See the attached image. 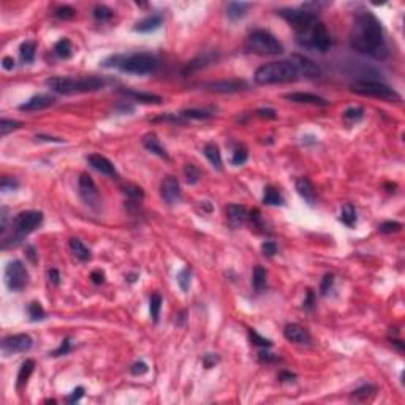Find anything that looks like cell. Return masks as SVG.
<instances>
[{"label":"cell","mask_w":405,"mask_h":405,"mask_svg":"<svg viewBox=\"0 0 405 405\" xmlns=\"http://www.w3.org/2000/svg\"><path fill=\"white\" fill-rule=\"evenodd\" d=\"M351 48L375 59H383L388 54L385 30L373 13L361 12L355 16L351 27Z\"/></svg>","instance_id":"obj_1"},{"label":"cell","mask_w":405,"mask_h":405,"mask_svg":"<svg viewBox=\"0 0 405 405\" xmlns=\"http://www.w3.org/2000/svg\"><path fill=\"white\" fill-rule=\"evenodd\" d=\"M103 65L130 75H151L159 68V59L149 53L117 54L106 59Z\"/></svg>","instance_id":"obj_2"},{"label":"cell","mask_w":405,"mask_h":405,"mask_svg":"<svg viewBox=\"0 0 405 405\" xmlns=\"http://www.w3.org/2000/svg\"><path fill=\"white\" fill-rule=\"evenodd\" d=\"M299 78V71L292 60H279L269 62L261 65L255 71V82L259 86H271V84H285V82H293Z\"/></svg>","instance_id":"obj_3"},{"label":"cell","mask_w":405,"mask_h":405,"mask_svg":"<svg viewBox=\"0 0 405 405\" xmlns=\"http://www.w3.org/2000/svg\"><path fill=\"white\" fill-rule=\"evenodd\" d=\"M46 86L53 89L57 93L64 95H75V93H87L97 92L105 86V79L98 76H86V78H49L46 81Z\"/></svg>","instance_id":"obj_4"},{"label":"cell","mask_w":405,"mask_h":405,"mask_svg":"<svg viewBox=\"0 0 405 405\" xmlns=\"http://www.w3.org/2000/svg\"><path fill=\"white\" fill-rule=\"evenodd\" d=\"M296 40L303 48L314 49V51H318V53H326L332 45L331 35L328 34L325 24L320 23V19L317 23L296 32Z\"/></svg>","instance_id":"obj_5"},{"label":"cell","mask_w":405,"mask_h":405,"mask_svg":"<svg viewBox=\"0 0 405 405\" xmlns=\"http://www.w3.org/2000/svg\"><path fill=\"white\" fill-rule=\"evenodd\" d=\"M245 49L256 56H279L284 53V45L266 30H255L248 35Z\"/></svg>","instance_id":"obj_6"},{"label":"cell","mask_w":405,"mask_h":405,"mask_svg":"<svg viewBox=\"0 0 405 405\" xmlns=\"http://www.w3.org/2000/svg\"><path fill=\"white\" fill-rule=\"evenodd\" d=\"M351 90L362 97H372V98H381L388 101H400V95L392 87L383 84L378 81H356L351 84Z\"/></svg>","instance_id":"obj_7"},{"label":"cell","mask_w":405,"mask_h":405,"mask_svg":"<svg viewBox=\"0 0 405 405\" xmlns=\"http://www.w3.org/2000/svg\"><path fill=\"white\" fill-rule=\"evenodd\" d=\"M279 16L284 18L287 23L295 29V32L306 29L307 26L314 24L318 21V15L314 10L307 8H284L279 10Z\"/></svg>","instance_id":"obj_8"},{"label":"cell","mask_w":405,"mask_h":405,"mask_svg":"<svg viewBox=\"0 0 405 405\" xmlns=\"http://www.w3.org/2000/svg\"><path fill=\"white\" fill-rule=\"evenodd\" d=\"M5 284L12 292H21L29 284V273L23 261L13 259L5 267Z\"/></svg>","instance_id":"obj_9"},{"label":"cell","mask_w":405,"mask_h":405,"mask_svg":"<svg viewBox=\"0 0 405 405\" xmlns=\"http://www.w3.org/2000/svg\"><path fill=\"white\" fill-rule=\"evenodd\" d=\"M43 222V212L40 211H24L19 212L15 220H13V230L18 237L27 236L32 231H35L37 228Z\"/></svg>","instance_id":"obj_10"},{"label":"cell","mask_w":405,"mask_h":405,"mask_svg":"<svg viewBox=\"0 0 405 405\" xmlns=\"http://www.w3.org/2000/svg\"><path fill=\"white\" fill-rule=\"evenodd\" d=\"M34 340L29 334H15L8 336L2 340V353L5 356L15 355V353H26L32 348Z\"/></svg>","instance_id":"obj_11"},{"label":"cell","mask_w":405,"mask_h":405,"mask_svg":"<svg viewBox=\"0 0 405 405\" xmlns=\"http://www.w3.org/2000/svg\"><path fill=\"white\" fill-rule=\"evenodd\" d=\"M162 198L168 204H176L181 200V184L174 176H166L162 182Z\"/></svg>","instance_id":"obj_12"},{"label":"cell","mask_w":405,"mask_h":405,"mask_svg":"<svg viewBox=\"0 0 405 405\" xmlns=\"http://www.w3.org/2000/svg\"><path fill=\"white\" fill-rule=\"evenodd\" d=\"M79 195H81V198L84 200V203H87L89 206H95V203H98L97 185L90 176H87V174L79 176Z\"/></svg>","instance_id":"obj_13"},{"label":"cell","mask_w":405,"mask_h":405,"mask_svg":"<svg viewBox=\"0 0 405 405\" xmlns=\"http://www.w3.org/2000/svg\"><path fill=\"white\" fill-rule=\"evenodd\" d=\"M89 165L92 166L93 170H97L98 173L108 176V178H117V170L116 166L112 165L111 160H108L106 157H103L100 154H90L87 157Z\"/></svg>","instance_id":"obj_14"},{"label":"cell","mask_w":405,"mask_h":405,"mask_svg":"<svg viewBox=\"0 0 405 405\" xmlns=\"http://www.w3.org/2000/svg\"><path fill=\"white\" fill-rule=\"evenodd\" d=\"M284 336L287 340L293 342V344H299V345H307L310 344V334L306 328H303L301 325L296 323H290L285 326L284 329Z\"/></svg>","instance_id":"obj_15"},{"label":"cell","mask_w":405,"mask_h":405,"mask_svg":"<svg viewBox=\"0 0 405 405\" xmlns=\"http://www.w3.org/2000/svg\"><path fill=\"white\" fill-rule=\"evenodd\" d=\"M226 220H228V225L231 228H239L245 223V220L248 219V214H247V209L241 204H228L226 206Z\"/></svg>","instance_id":"obj_16"},{"label":"cell","mask_w":405,"mask_h":405,"mask_svg":"<svg viewBox=\"0 0 405 405\" xmlns=\"http://www.w3.org/2000/svg\"><path fill=\"white\" fill-rule=\"evenodd\" d=\"M285 100L295 101V103H303V105H315V106H328V100L315 95V93H309V92H292L287 93Z\"/></svg>","instance_id":"obj_17"},{"label":"cell","mask_w":405,"mask_h":405,"mask_svg":"<svg viewBox=\"0 0 405 405\" xmlns=\"http://www.w3.org/2000/svg\"><path fill=\"white\" fill-rule=\"evenodd\" d=\"M54 97L51 95H45V93H41V95H35L30 100H27L26 103L19 106L21 111H41V109H46L49 106L54 105Z\"/></svg>","instance_id":"obj_18"},{"label":"cell","mask_w":405,"mask_h":405,"mask_svg":"<svg viewBox=\"0 0 405 405\" xmlns=\"http://www.w3.org/2000/svg\"><path fill=\"white\" fill-rule=\"evenodd\" d=\"M296 190L299 196L303 198L309 206H314L317 203V192L314 184L310 182L307 178H299L296 179Z\"/></svg>","instance_id":"obj_19"},{"label":"cell","mask_w":405,"mask_h":405,"mask_svg":"<svg viewBox=\"0 0 405 405\" xmlns=\"http://www.w3.org/2000/svg\"><path fill=\"white\" fill-rule=\"evenodd\" d=\"M292 62L295 64V67L298 68L299 75H303L306 78H317L320 75V68L317 64H314L312 60H309L307 57L303 56H295L292 59Z\"/></svg>","instance_id":"obj_20"},{"label":"cell","mask_w":405,"mask_h":405,"mask_svg":"<svg viewBox=\"0 0 405 405\" xmlns=\"http://www.w3.org/2000/svg\"><path fill=\"white\" fill-rule=\"evenodd\" d=\"M143 146L146 148L149 152L155 154V155H159V157L165 159V160H168L170 159V155L168 152H166L163 149V146L160 144V140L157 138V134L155 133H148V134H144V138H143Z\"/></svg>","instance_id":"obj_21"},{"label":"cell","mask_w":405,"mask_h":405,"mask_svg":"<svg viewBox=\"0 0 405 405\" xmlns=\"http://www.w3.org/2000/svg\"><path fill=\"white\" fill-rule=\"evenodd\" d=\"M162 24H163V18L160 15H151L148 18L141 19L140 23L134 26V30H137V32H141V34H148V32L157 30Z\"/></svg>","instance_id":"obj_22"},{"label":"cell","mask_w":405,"mask_h":405,"mask_svg":"<svg viewBox=\"0 0 405 405\" xmlns=\"http://www.w3.org/2000/svg\"><path fill=\"white\" fill-rule=\"evenodd\" d=\"M34 370H35V361L34 359H26L23 364H21L19 372H18V380H16L18 389H23L27 385V381H29L30 375L34 373Z\"/></svg>","instance_id":"obj_23"},{"label":"cell","mask_w":405,"mask_h":405,"mask_svg":"<svg viewBox=\"0 0 405 405\" xmlns=\"http://www.w3.org/2000/svg\"><path fill=\"white\" fill-rule=\"evenodd\" d=\"M204 155L206 159L211 162V165L214 166L215 170H222L223 168V160H222V154L220 149L215 143H207L204 146Z\"/></svg>","instance_id":"obj_24"},{"label":"cell","mask_w":405,"mask_h":405,"mask_svg":"<svg viewBox=\"0 0 405 405\" xmlns=\"http://www.w3.org/2000/svg\"><path fill=\"white\" fill-rule=\"evenodd\" d=\"M70 250H71V253H73L79 261H82V263H86V261H89V259L92 258V255H90V250L89 248L82 244L79 239H70Z\"/></svg>","instance_id":"obj_25"},{"label":"cell","mask_w":405,"mask_h":405,"mask_svg":"<svg viewBox=\"0 0 405 405\" xmlns=\"http://www.w3.org/2000/svg\"><path fill=\"white\" fill-rule=\"evenodd\" d=\"M123 93H125L127 97H130V98H133V100L140 101V103H148V105H151V103H154V105H159V103H162V97L155 95V93L137 92V90H125Z\"/></svg>","instance_id":"obj_26"},{"label":"cell","mask_w":405,"mask_h":405,"mask_svg":"<svg viewBox=\"0 0 405 405\" xmlns=\"http://www.w3.org/2000/svg\"><path fill=\"white\" fill-rule=\"evenodd\" d=\"M209 87L215 92H237V90H242L245 84L241 81H219V82H211Z\"/></svg>","instance_id":"obj_27"},{"label":"cell","mask_w":405,"mask_h":405,"mask_svg":"<svg viewBox=\"0 0 405 405\" xmlns=\"http://www.w3.org/2000/svg\"><path fill=\"white\" fill-rule=\"evenodd\" d=\"M252 285L256 293H261L267 285V279H266V269L263 266H255L253 269V276H252Z\"/></svg>","instance_id":"obj_28"},{"label":"cell","mask_w":405,"mask_h":405,"mask_svg":"<svg viewBox=\"0 0 405 405\" xmlns=\"http://www.w3.org/2000/svg\"><path fill=\"white\" fill-rule=\"evenodd\" d=\"M250 8V4H245V2H230L226 7V15L230 19L236 21V19H241L247 10Z\"/></svg>","instance_id":"obj_29"},{"label":"cell","mask_w":405,"mask_h":405,"mask_svg":"<svg viewBox=\"0 0 405 405\" xmlns=\"http://www.w3.org/2000/svg\"><path fill=\"white\" fill-rule=\"evenodd\" d=\"M54 54L59 59H70L73 56V45L68 38H60L54 46Z\"/></svg>","instance_id":"obj_30"},{"label":"cell","mask_w":405,"mask_h":405,"mask_svg":"<svg viewBox=\"0 0 405 405\" xmlns=\"http://www.w3.org/2000/svg\"><path fill=\"white\" fill-rule=\"evenodd\" d=\"M263 203L267 206H284L285 200L282 193H280L274 187H266L264 189V196H263Z\"/></svg>","instance_id":"obj_31"},{"label":"cell","mask_w":405,"mask_h":405,"mask_svg":"<svg viewBox=\"0 0 405 405\" xmlns=\"http://www.w3.org/2000/svg\"><path fill=\"white\" fill-rule=\"evenodd\" d=\"M340 222L347 225V226H355L356 225V209L351 203H345L342 206L340 211Z\"/></svg>","instance_id":"obj_32"},{"label":"cell","mask_w":405,"mask_h":405,"mask_svg":"<svg viewBox=\"0 0 405 405\" xmlns=\"http://www.w3.org/2000/svg\"><path fill=\"white\" fill-rule=\"evenodd\" d=\"M375 391H377L375 386H372V385H364V386H361V388H358L356 391H353V392H351L350 400L364 402V400H367L369 397H372L373 394H375Z\"/></svg>","instance_id":"obj_33"},{"label":"cell","mask_w":405,"mask_h":405,"mask_svg":"<svg viewBox=\"0 0 405 405\" xmlns=\"http://www.w3.org/2000/svg\"><path fill=\"white\" fill-rule=\"evenodd\" d=\"M35 51H37V45L34 41H26V43L21 45L19 48V54H21V59L26 64H32L35 60Z\"/></svg>","instance_id":"obj_34"},{"label":"cell","mask_w":405,"mask_h":405,"mask_svg":"<svg viewBox=\"0 0 405 405\" xmlns=\"http://www.w3.org/2000/svg\"><path fill=\"white\" fill-rule=\"evenodd\" d=\"M181 117L182 119H198V120H204V119L212 117V112L211 111H206V109H185V111L181 112Z\"/></svg>","instance_id":"obj_35"},{"label":"cell","mask_w":405,"mask_h":405,"mask_svg":"<svg viewBox=\"0 0 405 405\" xmlns=\"http://www.w3.org/2000/svg\"><path fill=\"white\" fill-rule=\"evenodd\" d=\"M162 303H163V299L159 293H154L151 296V317L154 320V323H157L159 321V317H160V310H162Z\"/></svg>","instance_id":"obj_36"},{"label":"cell","mask_w":405,"mask_h":405,"mask_svg":"<svg viewBox=\"0 0 405 405\" xmlns=\"http://www.w3.org/2000/svg\"><path fill=\"white\" fill-rule=\"evenodd\" d=\"M184 174H185V179H187V182L189 184H196L200 181V178H201V171H200V168L196 165H193V163H189V165H185V168H184Z\"/></svg>","instance_id":"obj_37"},{"label":"cell","mask_w":405,"mask_h":405,"mask_svg":"<svg viewBox=\"0 0 405 405\" xmlns=\"http://www.w3.org/2000/svg\"><path fill=\"white\" fill-rule=\"evenodd\" d=\"M178 284L184 293L189 292L190 284H192V269L190 267H184L182 271L178 274Z\"/></svg>","instance_id":"obj_38"},{"label":"cell","mask_w":405,"mask_h":405,"mask_svg":"<svg viewBox=\"0 0 405 405\" xmlns=\"http://www.w3.org/2000/svg\"><path fill=\"white\" fill-rule=\"evenodd\" d=\"M112 16H114V12L105 5H97L95 10H93V18L97 21H101V23H106V21L112 19Z\"/></svg>","instance_id":"obj_39"},{"label":"cell","mask_w":405,"mask_h":405,"mask_svg":"<svg viewBox=\"0 0 405 405\" xmlns=\"http://www.w3.org/2000/svg\"><path fill=\"white\" fill-rule=\"evenodd\" d=\"M29 315H30V320L32 321H40V320H45L46 312H45V309L41 307L40 303L34 301V303L29 304Z\"/></svg>","instance_id":"obj_40"},{"label":"cell","mask_w":405,"mask_h":405,"mask_svg":"<svg viewBox=\"0 0 405 405\" xmlns=\"http://www.w3.org/2000/svg\"><path fill=\"white\" fill-rule=\"evenodd\" d=\"M362 117H364V109L362 108H358V106H353V108H348L345 112H344V119L350 123H356L359 122Z\"/></svg>","instance_id":"obj_41"},{"label":"cell","mask_w":405,"mask_h":405,"mask_svg":"<svg viewBox=\"0 0 405 405\" xmlns=\"http://www.w3.org/2000/svg\"><path fill=\"white\" fill-rule=\"evenodd\" d=\"M123 192H125V195L128 196L130 200H134V201H141L144 198V192H143L141 187H138V185L127 184L125 187H123Z\"/></svg>","instance_id":"obj_42"},{"label":"cell","mask_w":405,"mask_h":405,"mask_svg":"<svg viewBox=\"0 0 405 405\" xmlns=\"http://www.w3.org/2000/svg\"><path fill=\"white\" fill-rule=\"evenodd\" d=\"M248 159V152L244 146H237L233 152V157H231V163L234 166H241L247 162Z\"/></svg>","instance_id":"obj_43"},{"label":"cell","mask_w":405,"mask_h":405,"mask_svg":"<svg viewBox=\"0 0 405 405\" xmlns=\"http://www.w3.org/2000/svg\"><path fill=\"white\" fill-rule=\"evenodd\" d=\"M21 127H23V122H19V120H10V119L0 120V133H2V137H5V134H8L10 131L18 130Z\"/></svg>","instance_id":"obj_44"},{"label":"cell","mask_w":405,"mask_h":405,"mask_svg":"<svg viewBox=\"0 0 405 405\" xmlns=\"http://www.w3.org/2000/svg\"><path fill=\"white\" fill-rule=\"evenodd\" d=\"M402 225L399 222H392V220H388V222H383L380 226H378V231L380 233H385V234H391V233H397L400 231Z\"/></svg>","instance_id":"obj_45"},{"label":"cell","mask_w":405,"mask_h":405,"mask_svg":"<svg viewBox=\"0 0 405 405\" xmlns=\"http://www.w3.org/2000/svg\"><path fill=\"white\" fill-rule=\"evenodd\" d=\"M75 15H76L75 10L71 8V7H67V5L59 7V8L56 10V16H57L59 19H73Z\"/></svg>","instance_id":"obj_46"},{"label":"cell","mask_w":405,"mask_h":405,"mask_svg":"<svg viewBox=\"0 0 405 405\" xmlns=\"http://www.w3.org/2000/svg\"><path fill=\"white\" fill-rule=\"evenodd\" d=\"M19 187V182L15 178H4L0 182V189L2 192H10V190H16Z\"/></svg>","instance_id":"obj_47"},{"label":"cell","mask_w":405,"mask_h":405,"mask_svg":"<svg viewBox=\"0 0 405 405\" xmlns=\"http://www.w3.org/2000/svg\"><path fill=\"white\" fill-rule=\"evenodd\" d=\"M250 337H252V342L255 345H259V347H271L273 345V342L269 340V339H264V337H261L258 334L256 331H250Z\"/></svg>","instance_id":"obj_48"},{"label":"cell","mask_w":405,"mask_h":405,"mask_svg":"<svg viewBox=\"0 0 405 405\" xmlns=\"http://www.w3.org/2000/svg\"><path fill=\"white\" fill-rule=\"evenodd\" d=\"M149 370V366L146 364V362L144 361H138V362H134V364L130 367V372L133 373V375H144V373H146Z\"/></svg>","instance_id":"obj_49"},{"label":"cell","mask_w":405,"mask_h":405,"mask_svg":"<svg viewBox=\"0 0 405 405\" xmlns=\"http://www.w3.org/2000/svg\"><path fill=\"white\" fill-rule=\"evenodd\" d=\"M220 361V358L215 355V353H206V355L203 356V364H204V367L206 369H211V367H214L217 362Z\"/></svg>","instance_id":"obj_50"},{"label":"cell","mask_w":405,"mask_h":405,"mask_svg":"<svg viewBox=\"0 0 405 405\" xmlns=\"http://www.w3.org/2000/svg\"><path fill=\"white\" fill-rule=\"evenodd\" d=\"M261 250H263V255L266 256H274L277 253V244L274 241H266L261 245Z\"/></svg>","instance_id":"obj_51"},{"label":"cell","mask_w":405,"mask_h":405,"mask_svg":"<svg viewBox=\"0 0 405 405\" xmlns=\"http://www.w3.org/2000/svg\"><path fill=\"white\" fill-rule=\"evenodd\" d=\"M332 284H334V277H332V274H326V276L323 277V282H321V287H320L321 295H326V293L329 292V290H331Z\"/></svg>","instance_id":"obj_52"},{"label":"cell","mask_w":405,"mask_h":405,"mask_svg":"<svg viewBox=\"0 0 405 405\" xmlns=\"http://www.w3.org/2000/svg\"><path fill=\"white\" fill-rule=\"evenodd\" d=\"M70 351V339H65V340H62V344L57 350H54L51 355L53 356H62V355H67V353Z\"/></svg>","instance_id":"obj_53"},{"label":"cell","mask_w":405,"mask_h":405,"mask_svg":"<svg viewBox=\"0 0 405 405\" xmlns=\"http://www.w3.org/2000/svg\"><path fill=\"white\" fill-rule=\"evenodd\" d=\"M82 396H84V388H82V386H78L76 389L71 391V394L67 397V402H68V403H75V402H78Z\"/></svg>","instance_id":"obj_54"},{"label":"cell","mask_w":405,"mask_h":405,"mask_svg":"<svg viewBox=\"0 0 405 405\" xmlns=\"http://www.w3.org/2000/svg\"><path fill=\"white\" fill-rule=\"evenodd\" d=\"M248 219H250V222H252V225H253L255 228L263 226V222H261V214H259V211H258V209H253V211L250 212V215H248Z\"/></svg>","instance_id":"obj_55"},{"label":"cell","mask_w":405,"mask_h":405,"mask_svg":"<svg viewBox=\"0 0 405 405\" xmlns=\"http://www.w3.org/2000/svg\"><path fill=\"white\" fill-rule=\"evenodd\" d=\"M90 279L95 285H101L103 282H105V273H103L101 269H95V271L90 274Z\"/></svg>","instance_id":"obj_56"},{"label":"cell","mask_w":405,"mask_h":405,"mask_svg":"<svg viewBox=\"0 0 405 405\" xmlns=\"http://www.w3.org/2000/svg\"><path fill=\"white\" fill-rule=\"evenodd\" d=\"M48 280H49V282L53 284V285L57 287V285L60 284V273L57 271V269H54V267H53V269H49V271H48Z\"/></svg>","instance_id":"obj_57"},{"label":"cell","mask_w":405,"mask_h":405,"mask_svg":"<svg viewBox=\"0 0 405 405\" xmlns=\"http://www.w3.org/2000/svg\"><path fill=\"white\" fill-rule=\"evenodd\" d=\"M256 114L259 117H266V119H276V111L274 109H269V108H263V109H258Z\"/></svg>","instance_id":"obj_58"},{"label":"cell","mask_w":405,"mask_h":405,"mask_svg":"<svg viewBox=\"0 0 405 405\" xmlns=\"http://www.w3.org/2000/svg\"><path fill=\"white\" fill-rule=\"evenodd\" d=\"M7 222H8V209L2 207V225H0V231L5 233L7 231Z\"/></svg>","instance_id":"obj_59"},{"label":"cell","mask_w":405,"mask_h":405,"mask_svg":"<svg viewBox=\"0 0 405 405\" xmlns=\"http://www.w3.org/2000/svg\"><path fill=\"white\" fill-rule=\"evenodd\" d=\"M2 67L5 68V70H13L15 68V60H13V57H4V60H2Z\"/></svg>","instance_id":"obj_60"},{"label":"cell","mask_w":405,"mask_h":405,"mask_svg":"<svg viewBox=\"0 0 405 405\" xmlns=\"http://www.w3.org/2000/svg\"><path fill=\"white\" fill-rule=\"evenodd\" d=\"M259 359H261V361H266V362H271V361H276L277 358L273 355V353L261 351V353H259Z\"/></svg>","instance_id":"obj_61"},{"label":"cell","mask_w":405,"mask_h":405,"mask_svg":"<svg viewBox=\"0 0 405 405\" xmlns=\"http://www.w3.org/2000/svg\"><path fill=\"white\" fill-rule=\"evenodd\" d=\"M37 140L40 141H51V143H62L64 140H60V138H53V137H45V134H38Z\"/></svg>","instance_id":"obj_62"},{"label":"cell","mask_w":405,"mask_h":405,"mask_svg":"<svg viewBox=\"0 0 405 405\" xmlns=\"http://www.w3.org/2000/svg\"><path fill=\"white\" fill-rule=\"evenodd\" d=\"M312 303H314V293H312V290H309V292H307V301H304V307L310 309V307H312Z\"/></svg>","instance_id":"obj_63"},{"label":"cell","mask_w":405,"mask_h":405,"mask_svg":"<svg viewBox=\"0 0 405 405\" xmlns=\"http://www.w3.org/2000/svg\"><path fill=\"white\" fill-rule=\"evenodd\" d=\"M280 378H282L284 381H293L295 375H293V373H290V372H284V373H280Z\"/></svg>","instance_id":"obj_64"}]
</instances>
